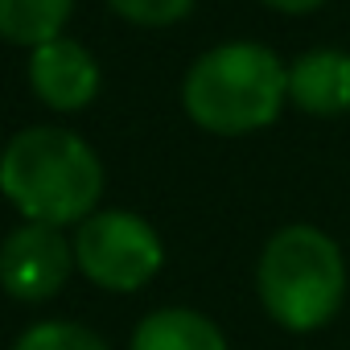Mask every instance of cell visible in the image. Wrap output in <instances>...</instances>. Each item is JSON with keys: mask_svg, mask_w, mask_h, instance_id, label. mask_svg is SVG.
Here are the masks:
<instances>
[{"mask_svg": "<svg viewBox=\"0 0 350 350\" xmlns=\"http://www.w3.org/2000/svg\"><path fill=\"white\" fill-rule=\"evenodd\" d=\"M0 190L29 223L62 231L95 215L103 165L95 148L66 128H25L0 152Z\"/></svg>", "mask_w": 350, "mask_h": 350, "instance_id": "cell-1", "label": "cell"}, {"mask_svg": "<svg viewBox=\"0 0 350 350\" xmlns=\"http://www.w3.org/2000/svg\"><path fill=\"white\" fill-rule=\"evenodd\" d=\"M288 99V70L268 46L231 42L202 54L182 87L190 120L219 136H243L268 128Z\"/></svg>", "mask_w": 350, "mask_h": 350, "instance_id": "cell-2", "label": "cell"}, {"mask_svg": "<svg viewBox=\"0 0 350 350\" xmlns=\"http://www.w3.org/2000/svg\"><path fill=\"white\" fill-rule=\"evenodd\" d=\"M260 301L272 321L293 334L325 325L346 301V260L317 227H284L268 239L256 268Z\"/></svg>", "mask_w": 350, "mask_h": 350, "instance_id": "cell-3", "label": "cell"}, {"mask_svg": "<svg viewBox=\"0 0 350 350\" xmlns=\"http://www.w3.org/2000/svg\"><path fill=\"white\" fill-rule=\"evenodd\" d=\"M157 231L128 211H99L75 231V268L107 293H136L161 272Z\"/></svg>", "mask_w": 350, "mask_h": 350, "instance_id": "cell-4", "label": "cell"}, {"mask_svg": "<svg viewBox=\"0 0 350 350\" xmlns=\"http://www.w3.org/2000/svg\"><path fill=\"white\" fill-rule=\"evenodd\" d=\"M75 272V243L46 223H25L0 243V284L13 301H50Z\"/></svg>", "mask_w": 350, "mask_h": 350, "instance_id": "cell-5", "label": "cell"}, {"mask_svg": "<svg viewBox=\"0 0 350 350\" xmlns=\"http://www.w3.org/2000/svg\"><path fill=\"white\" fill-rule=\"evenodd\" d=\"M29 83L38 91L42 103H50L54 111H75L87 107L99 91V66L95 58L66 38H54L46 46L33 50L29 58Z\"/></svg>", "mask_w": 350, "mask_h": 350, "instance_id": "cell-6", "label": "cell"}, {"mask_svg": "<svg viewBox=\"0 0 350 350\" xmlns=\"http://www.w3.org/2000/svg\"><path fill=\"white\" fill-rule=\"evenodd\" d=\"M288 99L313 116H338L350 107V58L338 50L301 54L288 70Z\"/></svg>", "mask_w": 350, "mask_h": 350, "instance_id": "cell-7", "label": "cell"}, {"mask_svg": "<svg viewBox=\"0 0 350 350\" xmlns=\"http://www.w3.org/2000/svg\"><path fill=\"white\" fill-rule=\"evenodd\" d=\"M132 350H227V338L198 309H157L136 325Z\"/></svg>", "mask_w": 350, "mask_h": 350, "instance_id": "cell-8", "label": "cell"}, {"mask_svg": "<svg viewBox=\"0 0 350 350\" xmlns=\"http://www.w3.org/2000/svg\"><path fill=\"white\" fill-rule=\"evenodd\" d=\"M75 0H0V38L17 46H46L62 33Z\"/></svg>", "mask_w": 350, "mask_h": 350, "instance_id": "cell-9", "label": "cell"}, {"mask_svg": "<svg viewBox=\"0 0 350 350\" xmlns=\"http://www.w3.org/2000/svg\"><path fill=\"white\" fill-rule=\"evenodd\" d=\"M13 350H111V346L79 321H38L17 338Z\"/></svg>", "mask_w": 350, "mask_h": 350, "instance_id": "cell-10", "label": "cell"}, {"mask_svg": "<svg viewBox=\"0 0 350 350\" xmlns=\"http://www.w3.org/2000/svg\"><path fill=\"white\" fill-rule=\"evenodd\" d=\"M107 5L136 25H173L194 9V0H107Z\"/></svg>", "mask_w": 350, "mask_h": 350, "instance_id": "cell-11", "label": "cell"}, {"mask_svg": "<svg viewBox=\"0 0 350 350\" xmlns=\"http://www.w3.org/2000/svg\"><path fill=\"white\" fill-rule=\"evenodd\" d=\"M264 5H272V9H280V13H309V9L325 5V0H264Z\"/></svg>", "mask_w": 350, "mask_h": 350, "instance_id": "cell-12", "label": "cell"}]
</instances>
